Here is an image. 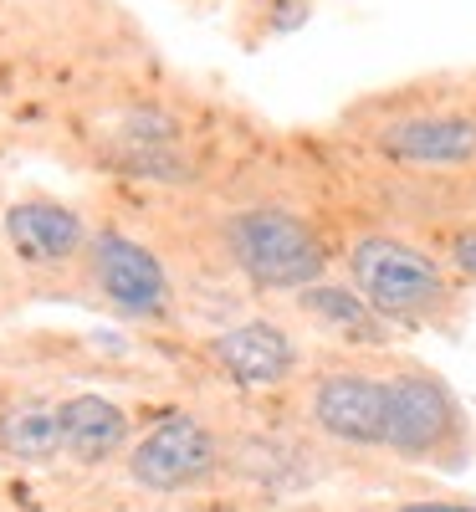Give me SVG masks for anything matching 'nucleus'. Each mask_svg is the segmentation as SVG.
Segmentation results:
<instances>
[{"label": "nucleus", "mask_w": 476, "mask_h": 512, "mask_svg": "<svg viewBox=\"0 0 476 512\" xmlns=\"http://www.w3.org/2000/svg\"><path fill=\"white\" fill-rule=\"evenodd\" d=\"M349 272L359 297L379 318H420L430 308H441L451 287L446 272L430 262L425 251L395 241V236H364L349 251Z\"/></svg>", "instance_id": "obj_1"}, {"label": "nucleus", "mask_w": 476, "mask_h": 512, "mask_svg": "<svg viewBox=\"0 0 476 512\" xmlns=\"http://www.w3.org/2000/svg\"><path fill=\"white\" fill-rule=\"evenodd\" d=\"M231 251L262 287H308L323 272L318 236L287 210H241L231 221Z\"/></svg>", "instance_id": "obj_2"}, {"label": "nucleus", "mask_w": 476, "mask_h": 512, "mask_svg": "<svg viewBox=\"0 0 476 512\" xmlns=\"http://www.w3.org/2000/svg\"><path fill=\"white\" fill-rule=\"evenodd\" d=\"M210 466H215L210 431L195 415H169L139 441L128 472H134V482H144L154 492H175V487H190V482L210 477Z\"/></svg>", "instance_id": "obj_3"}, {"label": "nucleus", "mask_w": 476, "mask_h": 512, "mask_svg": "<svg viewBox=\"0 0 476 512\" xmlns=\"http://www.w3.org/2000/svg\"><path fill=\"white\" fill-rule=\"evenodd\" d=\"M93 277H98L108 303L134 313V318H154L169 308V277L159 267V256L128 236L108 231L93 241Z\"/></svg>", "instance_id": "obj_4"}, {"label": "nucleus", "mask_w": 476, "mask_h": 512, "mask_svg": "<svg viewBox=\"0 0 476 512\" xmlns=\"http://www.w3.org/2000/svg\"><path fill=\"white\" fill-rule=\"evenodd\" d=\"M456 431V405L436 379L425 374H400L389 379V431L384 446H395L405 456H430L441 451L446 436Z\"/></svg>", "instance_id": "obj_5"}, {"label": "nucleus", "mask_w": 476, "mask_h": 512, "mask_svg": "<svg viewBox=\"0 0 476 512\" xmlns=\"http://www.w3.org/2000/svg\"><path fill=\"white\" fill-rule=\"evenodd\" d=\"M313 415L328 436L354 446H384L389 431V379L374 374H328L318 384Z\"/></svg>", "instance_id": "obj_6"}, {"label": "nucleus", "mask_w": 476, "mask_h": 512, "mask_svg": "<svg viewBox=\"0 0 476 512\" xmlns=\"http://www.w3.org/2000/svg\"><path fill=\"white\" fill-rule=\"evenodd\" d=\"M215 359L236 384H251V390H267V384H282L297 369V349L292 338L277 323H241L226 328L215 338Z\"/></svg>", "instance_id": "obj_7"}, {"label": "nucleus", "mask_w": 476, "mask_h": 512, "mask_svg": "<svg viewBox=\"0 0 476 512\" xmlns=\"http://www.w3.org/2000/svg\"><path fill=\"white\" fill-rule=\"evenodd\" d=\"M6 236L16 246L21 262L31 267H57L67 256H77L82 246V221L72 216L67 205H52V200H21L6 210Z\"/></svg>", "instance_id": "obj_8"}, {"label": "nucleus", "mask_w": 476, "mask_h": 512, "mask_svg": "<svg viewBox=\"0 0 476 512\" xmlns=\"http://www.w3.org/2000/svg\"><path fill=\"white\" fill-rule=\"evenodd\" d=\"M389 154H400L410 164H461L476 154V123L471 118H405V123H389L384 139Z\"/></svg>", "instance_id": "obj_9"}, {"label": "nucleus", "mask_w": 476, "mask_h": 512, "mask_svg": "<svg viewBox=\"0 0 476 512\" xmlns=\"http://www.w3.org/2000/svg\"><path fill=\"white\" fill-rule=\"evenodd\" d=\"M62 446L77 456V461H103L123 446L128 436V420L118 405H108L103 395H72L62 410Z\"/></svg>", "instance_id": "obj_10"}, {"label": "nucleus", "mask_w": 476, "mask_h": 512, "mask_svg": "<svg viewBox=\"0 0 476 512\" xmlns=\"http://www.w3.org/2000/svg\"><path fill=\"white\" fill-rule=\"evenodd\" d=\"M0 441H6V451L26 456V461H47L62 451V415L57 410H16L6 425H0Z\"/></svg>", "instance_id": "obj_11"}, {"label": "nucleus", "mask_w": 476, "mask_h": 512, "mask_svg": "<svg viewBox=\"0 0 476 512\" xmlns=\"http://www.w3.org/2000/svg\"><path fill=\"white\" fill-rule=\"evenodd\" d=\"M302 308L328 318L343 333H359V344H379V313L354 292H338V287H308L302 292Z\"/></svg>", "instance_id": "obj_12"}, {"label": "nucleus", "mask_w": 476, "mask_h": 512, "mask_svg": "<svg viewBox=\"0 0 476 512\" xmlns=\"http://www.w3.org/2000/svg\"><path fill=\"white\" fill-rule=\"evenodd\" d=\"M456 267L476 277V236H461V241H456Z\"/></svg>", "instance_id": "obj_13"}, {"label": "nucleus", "mask_w": 476, "mask_h": 512, "mask_svg": "<svg viewBox=\"0 0 476 512\" xmlns=\"http://www.w3.org/2000/svg\"><path fill=\"white\" fill-rule=\"evenodd\" d=\"M405 512H476V507H456V502H410Z\"/></svg>", "instance_id": "obj_14"}]
</instances>
